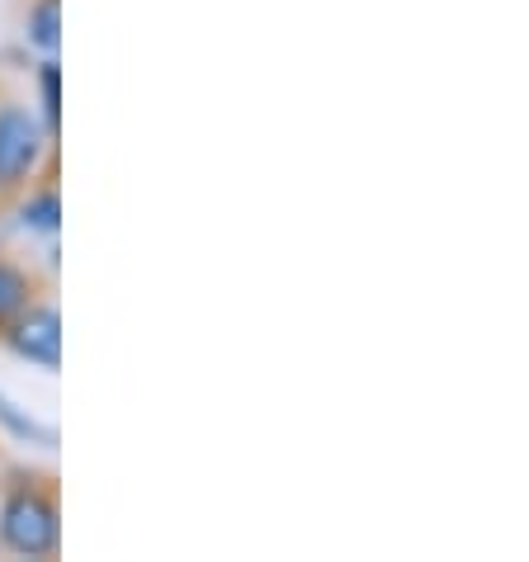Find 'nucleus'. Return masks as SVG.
Listing matches in <instances>:
<instances>
[{
  "label": "nucleus",
  "instance_id": "1",
  "mask_svg": "<svg viewBox=\"0 0 529 562\" xmlns=\"http://www.w3.org/2000/svg\"><path fill=\"white\" fill-rule=\"evenodd\" d=\"M0 539L24 558H53L61 543L57 502L43 487H14L5 510H0Z\"/></svg>",
  "mask_w": 529,
  "mask_h": 562
},
{
  "label": "nucleus",
  "instance_id": "2",
  "mask_svg": "<svg viewBox=\"0 0 529 562\" xmlns=\"http://www.w3.org/2000/svg\"><path fill=\"white\" fill-rule=\"evenodd\" d=\"M48 133L43 123L20 104L0 109V190H14L20 180L34 176V166L43 161Z\"/></svg>",
  "mask_w": 529,
  "mask_h": 562
},
{
  "label": "nucleus",
  "instance_id": "3",
  "mask_svg": "<svg viewBox=\"0 0 529 562\" xmlns=\"http://www.w3.org/2000/svg\"><path fill=\"white\" fill-rule=\"evenodd\" d=\"M10 346L20 359L38 369H57L61 364V322L53 307H29L10 322Z\"/></svg>",
  "mask_w": 529,
  "mask_h": 562
},
{
  "label": "nucleus",
  "instance_id": "4",
  "mask_svg": "<svg viewBox=\"0 0 529 562\" xmlns=\"http://www.w3.org/2000/svg\"><path fill=\"white\" fill-rule=\"evenodd\" d=\"M29 38H34L43 53H57V43H61V0H38V5L29 10Z\"/></svg>",
  "mask_w": 529,
  "mask_h": 562
},
{
  "label": "nucleus",
  "instance_id": "5",
  "mask_svg": "<svg viewBox=\"0 0 529 562\" xmlns=\"http://www.w3.org/2000/svg\"><path fill=\"white\" fill-rule=\"evenodd\" d=\"M24 303H29V284H24V274L14 270V265L0 260V326L20 317Z\"/></svg>",
  "mask_w": 529,
  "mask_h": 562
},
{
  "label": "nucleus",
  "instance_id": "6",
  "mask_svg": "<svg viewBox=\"0 0 529 562\" xmlns=\"http://www.w3.org/2000/svg\"><path fill=\"white\" fill-rule=\"evenodd\" d=\"M43 109H48V133H57V119H61V71H57V61L43 67Z\"/></svg>",
  "mask_w": 529,
  "mask_h": 562
},
{
  "label": "nucleus",
  "instance_id": "7",
  "mask_svg": "<svg viewBox=\"0 0 529 562\" xmlns=\"http://www.w3.org/2000/svg\"><path fill=\"white\" fill-rule=\"evenodd\" d=\"M24 223L53 232V227H57V194H43L38 204H29V209H24Z\"/></svg>",
  "mask_w": 529,
  "mask_h": 562
}]
</instances>
